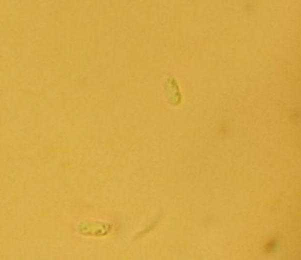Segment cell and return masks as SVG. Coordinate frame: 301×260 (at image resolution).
I'll list each match as a JSON object with an SVG mask.
<instances>
[{
	"mask_svg": "<svg viewBox=\"0 0 301 260\" xmlns=\"http://www.w3.org/2000/svg\"><path fill=\"white\" fill-rule=\"evenodd\" d=\"M81 227H85L84 231H80V233L86 235H106L108 232L111 231V226L107 224H81Z\"/></svg>",
	"mask_w": 301,
	"mask_h": 260,
	"instance_id": "6da1fadb",
	"label": "cell"
}]
</instances>
